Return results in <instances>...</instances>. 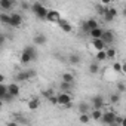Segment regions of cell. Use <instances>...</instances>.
<instances>
[{"label": "cell", "mask_w": 126, "mask_h": 126, "mask_svg": "<svg viewBox=\"0 0 126 126\" xmlns=\"http://www.w3.org/2000/svg\"><path fill=\"white\" fill-rule=\"evenodd\" d=\"M14 99H15V96H14V95H11V94H8V95H6L2 101H3V102H12Z\"/></svg>", "instance_id": "35"}, {"label": "cell", "mask_w": 126, "mask_h": 126, "mask_svg": "<svg viewBox=\"0 0 126 126\" xmlns=\"http://www.w3.org/2000/svg\"><path fill=\"white\" fill-rule=\"evenodd\" d=\"M113 70L116 71V73H123V65L120 64V62H114V64H113Z\"/></svg>", "instance_id": "31"}, {"label": "cell", "mask_w": 126, "mask_h": 126, "mask_svg": "<svg viewBox=\"0 0 126 126\" xmlns=\"http://www.w3.org/2000/svg\"><path fill=\"white\" fill-rule=\"evenodd\" d=\"M92 46L96 49V52H101V50L107 49V45L104 43L102 39H92Z\"/></svg>", "instance_id": "10"}, {"label": "cell", "mask_w": 126, "mask_h": 126, "mask_svg": "<svg viewBox=\"0 0 126 126\" xmlns=\"http://www.w3.org/2000/svg\"><path fill=\"white\" fill-rule=\"evenodd\" d=\"M89 120H91V117H89V114H80V117H79V122L80 123H89Z\"/></svg>", "instance_id": "32"}, {"label": "cell", "mask_w": 126, "mask_h": 126, "mask_svg": "<svg viewBox=\"0 0 126 126\" xmlns=\"http://www.w3.org/2000/svg\"><path fill=\"white\" fill-rule=\"evenodd\" d=\"M68 61H70V64L76 65V64H79V62H80V55L79 53H70Z\"/></svg>", "instance_id": "22"}, {"label": "cell", "mask_w": 126, "mask_h": 126, "mask_svg": "<svg viewBox=\"0 0 126 126\" xmlns=\"http://www.w3.org/2000/svg\"><path fill=\"white\" fill-rule=\"evenodd\" d=\"M19 92H21V88H19L16 83H11V85H9V94H11V95H14V96L16 98V96L19 95Z\"/></svg>", "instance_id": "17"}, {"label": "cell", "mask_w": 126, "mask_h": 126, "mask_svg": "<svg viewBox=\"0 0 126 126\" xmlns=\"http://www.w3.org/2000/svg\"><path fill=\"white\" fill-rule=\"evenodd\" d=\"M104 59H108L107 58V52L105 50H101V52H96V55H95V61H104Z\"/></svg>", "instance_id": "26"}, {"label": "cell", "mask_w": 126, "mask_h": 126, "mask_svg": "<svg viewBox=\"0 0 126 126\" xmlns=\"http://www.w3.org/2000/svg\"><path fill=\"white\" fill-rule=\"evenodd\" d=\"M116 88H117V92H119V94H122V92L126 91V85H125V82H119Z\"/></svg>", "instance_id": "33"}, {"label": "cell", "mask_w": 126, "mask_h": 126, "mask_svg": "<svg viewBox=\"0 0 126 126\" xmlns=\"http://www.w3.org/2000/svg\"><path fill=\"white\" fill-rule=\"evenodd\" d=\"M119 101H120V94L119 92L110 94V102L111 104H119Z\"/></svg>", "instance_id": "27"}, {"label": "cell", "mask_w": 126, "mask_h": 126, "mask_svg": "<svg viewBox=\"0 0 126 126\" xmlns=\"http://www.w3.org/2000/svg\"><path fill=\"white\" fill-rule=\"evenodd\" d=\"M31 11L34 12V15H36L39 19H47V12H49V9H46L42 3H39V2L33 3Z\"/></svg>", "instance_id": "1"}, {"label": "cell", "mask_w": 126, "mask_h": 126, "mask_svg": "<svg viewBox=\"0 0 126 126\" xmlns=\"http://www.w3.org/2000/svg\"><path fill=\"white\" fill-rule=\"evenodd\" d=\"M114 33L111 31V30H104V34H102V40H104V43L107 45V47L114 42Z\"/></svg>", "instance_id": "7"}, {"label": "cell", "mask_w": 126, "mask_h": 126, "mask_svg": "<svg viewBox=\"0 0 126 126\" xmlns=\"http://www.w3.org/2000/svg\"><path fill=\"white\" fill-rule=\"evenodd\" d=\"M21 24H22V15L21 14H16V12L11 14V22H9V25L18 28V27H21Z\"/></svg>", "instance_id": "4"}, {"label": "cell", "mask_w": 126, "mask_h": 126, "mask_svg": "<svg viewBox=\"0 0 126 126\" xmlns=\"http://www.w3.org/2000/svg\"><path fill=\"white\" fill-rule=\"evenodd\" d=\"M15 80H16V82H27V80H30L28 71H18V73L15 74Z\"/></svg>", "instance_id": "16"}, {"label": "cell", "mask_w": 126, "mask_h": 126, "mask_svg": "<svg viewBox=\"0 0 126 126\" xmlns=\"http://www.w3.org/2000/svg\"><path fill=\"white\" fill-rule=\"evenodd\" d=\"M0 21H2V24L9 25V22H11V15H8L6 12H2V14H0Z\"/></svg>", "instance_id": "24"}, {"label": "cell", "mask_w": 126, "mask_h": 126, "mask_svg": "<svg viewBox=\"0 0 126 126\" xmlns=\"http://www.w3.org/2000/svg\"><path fill=\"white\" fill-rule=\"evenodd\" d=\"M116 119H117L116 113H113V111H107V113H104L101 122H102L104 125H108V126H110V125H113V123L116 122Z\"/></svg>", "instance_id": "5"}, {"label": "cell", "mask_w": 126, "mask_h": 126, "mask_svg": "<svg viewBox=\"0 0 126 126\" xmlns=\"http://www.w3.org/2000/svg\"><path fill=\"white\" fill-rule=\"evenodd\" d=\"M122 15H123V16H126V8H125V9L122 11Z\"/></svg>", "instance_id": "42"}, {"label": "cell", "mask_w": 126, "mask_h": 126, "mask_svg": "<svg viewBox=\"0 0 126 126\" xmlns=\"http://www.w3.org/2000/svg\"><path fill=\"white\" fill-rule=\"evenodd\" d=\"M122 65H123V73H125V74H126V61H125V62H123V64H122Z\"/></svg>", "instance_id": "40"}, {"label": "cell", "mask_w": 126, "mask_h": 126, "mask_svg": "<svg viewBox=\"0 0 126 126\" xmlns=\"http://www.w3.org/2000/svg\"><path fill=\"white\" fill-rule=\"evenodd\" d=\"M56 98H58V105H62V107H65V105H68V104H71V102H73L71 95H70V94H65V92L58 94V95H56Z\"/></svg>", "instance_id": "2"}, {"label": "cell", "mask_w": 126, "mask_h": 126, "mask_svg": "<svg viewBox=\"0 0 126 126\" xmlns=\"http://www.w3.org/2000/svg\"><path fill=\"white\" fill-rule=\"evenodd\" d=\"M15 6L14 0H0V9L2 11H9Z\"/></svg>", "instance_id": "14"}, {"label": "cell", "mask_w": 126, "mask_h": 126, "mask_svg": "<svg viewBox=\"0 0 126 126\" xmlns=\"http://www.w3.org/2000/svg\"><path fill=\"white\" fill-rule=\"evenodd\" d=\"M21 6H22V9H30V5L28 3H22Z\"/></svg>", "instance_id": "38"}, {"label": "cell", "mask_w": 126, "mask_h": 126, "mask_svg": "<svg viewBox=\"0 0 126 126\" xmlns=\"http://www.w3.org/2000/svg\"><path fill=\"white\" fill-rule=\"evenodd\" d=\"M8 94H9V86L5 85V83H3V85H0V99H3Z\"/></svg>", "instance_id": "23"}, {"label": "cell", "mask_w": 126, "mask_h": 126, "mask_svg": "<svg viewBox=\"0 0 126 126\" xmlns=\"http://www.w3.org/2000/svg\"><path fill=\"white\" fill-rule=\"evenodd\" d=\"M19 61H21V64H28V62H31L33 59H31V56L27 53V52H21V55H19Z\"/></svg>", "instance_id": "21"}, {"label": "cell", "mask_w": 126, "mask_h": 126, "mask_svg": "<svg viewBox=\"0 0 126 126\" xmlns=\"http://www.w3.org/2000/svg\"><path fill=\"white\" fill-rule=\"evenodd\" d=\"M92 107H94V110H101L104 107V96L102 95H95L92 98Z\"/></svg>", "instance_id": "8"}, {"label": "cell", "mask_w": 126, "mask_h": 126, "mask_svg": "<svg viewBox=\"0 0 126 126\" xmlns=\"http://www.w3.org/2000/svg\"><path fill=\"white\" fill-rule=\"evenodd\" d=\"M102 116H104V113H102L101 110H94V111H92V116H91V119L101 120V119H102Z\"/></svg>", "instance_id": "29"}, {"label": "cell", "mask_w": 126, "mask_h": 126, "mask_svg": "<svg viewBox=\"0 0 126 126\" xmlns=\"http://www.w3.org/2000/svg\"><path fill=\"white\" fill-rule=\"evenodd\" d=\"M73 88V85H70V83H65V82H61L59 83V89L62 91V92H65V94H68L67 91H70Z\"/></svg>", "instance_id": "28"}, {"label": "cell", "mask_w": 126, "mask_h": 126, "mask_svg": "<svg viewBox=\"0 0 126 126\" xmlns=\"http://www.w3.org/2000/svg\"><path fill=\"white\" fill-rule=\"evenodd\" d=\"M42 95H43L45 98H47V99H49V98H52L55 94H53V91H52V89H47V91H43V92H42Z\"/></svg>", "instance_id": "34"}, {"label": "cell", "mask_w": 126, "mask_h": 126, "mask_svg": "<svg viewBox=\"0 0 126 126\" xmlns=\"http://www.w3.org/2000/svg\"><path fill=\"white\" fill-rule=\"evenodd\" d=\"M117 9L116 8H107V11H105V14H104V19H105V22H111V21H114V18L117 16Z\"/></svg>", "instance_id": "6"}, {"label": "cell", "mask_w": 126, "mask_h": 126, "mask_svg": "<svg viewBox=\"0 0 126 126\" xmlns=\"http://www.w3.org/2000/svg\"><path fill=\"white\" fill-rule=\"evenodd\" d=\"M62 18H61V15H59V12L58 11H53V9H50L49 12H47V21H50V22H59Z\"/></svg>", "instance_id": "9"}, {"label": "cell", "mask_w": 126, "mask_h": 126, "mask_svg": "<svg viewBox=\"0 0 126 126\" xmlns=\"http://www.w3.org/2000/svg\"><path fill=\"white\" fill-rule=\"evenodd\" d=\"M47 42V37L45 36V34H36L34 37H33V43L36 45V46H42V45H45Z\"/></svg>", "instance_id": "13"}, {"label": "cell", "mask_w": 126, "mask_h": 126, "mask_svg": "<svg viewBox=\"0 0 126 126\" xmlns=\"http://www.w3.org/2000/svg\"><path fill=\"white\" fill-rule=\"evenodd\" d=\"M89 73L91 74H96V73H99V64H98V61H92L91 64H89Z\"/></svg>", "instance_id": "19"}, {"label": "cell", "mask_w": 126, "mask_h": 126, "mask_svg": "<svg viewBox=\"0 0 126 126\" xmlns=\"http://www.w3.org/2000/svg\"><path fill=\"white\" fill-rule=\"evenodd\" d=\"M24 52H27V53L31 56V59H33V61H37V58H39V53H37V49H36V46H33V45H28V46H25V47H24Z\"/></svg>", "instance_id": "11"}, {"label": "cell", "mask_w": 126, "mask_h": 126, "mask_svg": "<svg viewBox=\"0 0 126 126\" xmlns=\"http://www.w3.org/2000/svg\"><path fill=\"white\" fill-rule=\"evenodd\" d=\"M99 25H98V21L96 19H94V18H91V19H88V21H85V22H82V28L85 30V31H88V33H91L92 30H96Z\"/></svg>", "instance_id": "3"}, {"label": "cell", "mask_w": 126, "mask_h": 126, "mask_svg": "<svg viewBox=\"0 0 126 126\" xmlns=\"http://www.w3.org/2000/svg\"><path fill=\"white\" fill-rule=\"evenodd\" d=\"M89 34H91V37H92V39H102V34H104V30H102L101 27H98L96 30H92V31H91Z\"/></svg>", "instance_id": "20"}, {"label": "cell", "mask_w": 126, "mask_h": 126, "mask_svg": "<svg viewBox=\"0 0 126 126\" xmlns=\"http://www.w3.org/2000/svg\"><path fill=\"white\" fill-rule=\"evenodd\" d=\"M105 52H107V58H108V59H114V58H116V55H117V52H116V49H114V47H107V49H105Z\"/></svg>", "instance_id": "25"}, {"label": "cell", "mask_w": 126, "mask_h": 126, "mask_svg": "<svg viewBox=\"0 0 126 126\" xmlns=\"http://www.w3.org/2000/svg\"><path fill=\"white\" fill-rule=\"evenodd\" d=\"M74 74L73 73H62L61 76V82H65V83H70V85H74Z\"/></svg>", "instance_id": "15"}, {"label": "cell", "mask_w": 126, "mask_h": 126, "mask_svg": "<svg viewBox=\"0 0 126 126\" xmlns=\"http://www.w3.org/2000/svg\"><path fill=\"white\" fill-rule=\"evenodd\" d=\"M58 25H59V28L64 31V33H71V31H73V25H71L68 21H65V19H61V21L58 22Z\"/></svg>", "instance_id": "12"}, {"label": "cell", "mask_w": 126, "mask_h": 126, "mask_svg": "<svg viewBox=\"0 0 126 126\" xmlns=\"http://www.w3.org/2000/svg\"><path fill=\"white\" fill-rule=\"evenodd\" d=\"M6 126H18V123L12 120V122H8V123H6Z\"/></svg>", "instance_id": "36"}, {"label": "cell", "mask_w": 126, "mask_h": 126, "mask_svg": "<svg viewBox=\"0 0 126 126\" xmlns=\"http://www.w3.org/2000/svg\"><path fill=\"white\" fill-rule=\"evenodd\" d=\"M110 126H122V125H120V123H116V122H114V123H113V125H110Z\"/></svg>", "instance_id": "41"}, {"label": "cell", "mask_w": 126, "mask_h": 126, "mask_svg": "<svg viewBox=\"0 0 126 126\" xmlns=\"http://www.w3.org/2000/svg\"><path fill=\"white\" fill-rule=\"evenodd\" d=\"M88 110H89V105H88L86 102H82V104L79 105V111H80V114H88Z\"/></svg>", "instance_id": "30"}, {"label": "cell", "mask_w": 126, "mask_h": 126, "mask_svg": "<svg viewBox=\"0 0 126 126\" xmlns=\"http://www.w3.org/2000/svg\"><path fill=\"white\" fill-rule=\"evenodd\" d=\"M27 105H28V108H30V110H37V108L40 107V99L34 96V98H31V99L28 101V104H27Z\"/></svg>", "instance_id": "18"}, {"label": "cell", "mask_w": 126, "mask_h": 126, "mask_svg": "<svg viewBox=\"0 0 126 126\" xmlns=\"http://www.w3.org/2000/svg\"><path fill=\"white\" fill-rule=\"evenodd\" d=\"M5 42H6V36L3 34V36H2V40H0V43H2V46L5 45Z\"/></svg>", "instance_id": "37"}, {"label": "cell", "mask_w": 126, "mask_h": 126, "mask_svg": "<svg viewBox=\"0 0 126 126\" xmlns=\"http://www.w3.org/2000/svg\"><path fill=\"white\" fill-rule=\"evenodd\" d=\"M122 126H126V117H122Z\"/></svg>", "instance_id": "39"}]
</instances>
